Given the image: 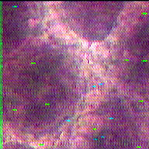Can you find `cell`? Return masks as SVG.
Instances as JSON below:
<instances>
[{
  "label": "cell",
  "mask_w": 149,
  "mask_h": 149,
  "mask_svg": "<svg viewBox=\"0 0 149 149\" xmlns=\"http://www.w3.org/2000/svg\"><path fill=\"white\" fill-rule=\"evenodd\" d=\"M91 49H93L94 53L102 56L103 58H107L109 56V51L104 44L101 42H94L91 45Z\"/></svg>",
  "instance_id": "6da1fadb"
},
{
  "label": "cell",
  "mask_w": 149,
  "mask_h": 149,
  "mask_svg": "<svg viewBox=\"0 0 149 149\" xmlns=\"http://www.w3.org/2000/svg\"><path fill=\"white\" fill-rule=\"evenodd\" d=\"M100 95V90L99 89H95V90L92 91L90 93H87L86 95V99H88V100H93V99H97L98 96Z\"/></svg>",
  "instance_id": "7a4b0ae2"
},
{
  "label": "cell",
  "mask_w": 149,
  "mask_h": 149,
  "mask_svg": "<svg viewBox=\"0 0 149 149\" xmlns=\"http://www.w3.org/2000/svg\"><path fill=\"white\" fill-rule=\"evenodd\" d=\"M93 71L94 72H95L96 74H102V73L104 72V69H103V68L100 65H95L93 66Z\"/></svg>",
  "instance_id": "3957f363"
},
{
  "label": "cell",
  "mask_w": 149,
  "mask_h": 149,
  "mask_svg": "<svg viewBox=\"0 0 149 149\" xmlns=\"http://www.w3.org/2000/svg\"><path fill=\"white\" fill-rule=\"evenodd\" d=\"M38 23H39V19H30L29 21H28V23H29V25L31 27L35 26Z\"/></svg>",
  "instance_id": "277c9868"
},
{
  "label": "cell",
  "mask_w": 149,
  "mask_h": 149,
  "mask_svg": "<svg viewBox=\"0 0 149 149\" xmlns=\"http://www.w3.org/2000/svg\"><path fill=\"white\" fill-rule=\"evenodd\" d=\"M81 42H82V45H83V47H85V48L88 47V42L87 41V40H86L85 39H81Z\"/></svg>",
  "instance_id": "5b68a950"
}]
</instances>
